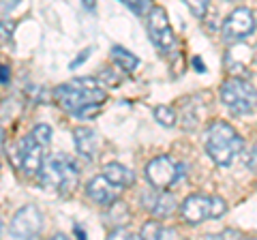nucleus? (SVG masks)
<instances>
[{
    "mask_svg": "<svg viewBox=\"0 0 257 240\" xmlns=\"http://www.w3.org/2000/svg\"><path fill=\"white\" fill-rule=\"evenodd\" d=\"M101 82L94 77H77L69 84H62L58 88H54V101L58 105L73 114H77L88 105H103L107 99V92L99 86Z\"/></svg>",
    "mask_w": 257,
    "mask_h": 240,
    "instance_id": "1",
    "label": "nucleus"
},
{
    "mask_svg": "<svg viewBox=\"0 0 257 240\" xmlns=\"http://www.w3.org/2000/svg\"><path fill=\"white\" fill-rule=\"evenodd\" d=\"M242 150V138L236 129L223 120H214L206 131V153L216 165L227 167L234 163L236 155Z\"/></svg>",
    "mask_w": 257,
    "mask_h": 240,
    "instance_id": "2",
    "label": "nucleus"
},
{
    "mask_svg": "<svg viewBox=\"0 0 257 240\" xmlns=\"http://www.w3.org/2000/svg\"><path fill=\"white\" fill-rule=\"evenodd\" d=\"M39 180H41V185L60 191L62 195H69L77 187L79 172L71 157L54 153L43 161L41 170H39Z\"/></svg>",
    "mask_w": 257,
    "mask_h": 240,
    "instance_id": "3",
    "label": "nucleus"
},
{
    "mask_svg": "<svg viewBox=\"0 0 257 240\" xmlns=\"http://www.w3.org/2000/svg\"><path fill=\"white\" fill-rule=\"evenodd\" d=\"M146 26H148V37L150 41L157 45L161 54L170 56L174 60V67H178V60H182V54L178 52V39H176L170 18L163 7H150L146 15Z\"/></svg>",
    "mask_w": 257,
    "mask_h": 240,
    "instance_id": "4",
    "label": "nucleus"
},
{
    "mask_svg": "<svg viewBox=\"0 0 257 240\" xmlns=\"http://www.w3.org/2000/svg\"><path fill=\"white\" fill-rule=\"evenodd\" d=\"M221 101L231 114L246 116L257 109V90L253 84H248V79L231 75L221 86Z\"/></svg>",
    "mask_w": 257,
    "mask_h": 240,
    "instance_id": "5",
    "label": "nucleus"
},
{
    "mask_svg": "<svg viewBox=\"0 0 257 240\" xmlns=\"http://www.w3.org/2000/svg\"><path fill=\"white\" fill-rule=\"evenodd\" d=\"M255 30V15L248 7H238L223 22V39L227 43H238L251 37Z\"/></svg>",
    "mask_w": 257,
    "mask_h": 240,
    "instance_id": "6",
    "label": "nucleus"
},
{
    "mask_svg": "<svg viewBox=\"0 0 257 240\" xmlns=\"http://www.w3.org/2000/svg\"><path fill=\"white\" fill-rule=\"evenodd\" d=\"M43 146L39 144L35 138H32V133L30 135H24V138L15 144V165L20 167V170L26 174V176H35L39 174V170H41V165H43Z\"/></svg>",
    "mask_w": 257,
    "mask_h": 240,
    "instance_id": "7",
    "label": "nucleus"
},
{
    "mask_svg": "<svg viewBox=\"0 0 257 240\" xmlns=\"http://www.w3.org/2000/svg\"><path fill=\"white\" fill-rule=\"evenodd\" d=\"M178 176H180V167L167 155L155 157L146 165V180L150 182L152 189H167L172 182L178 180Z\"/></svg>",
    "mask_w": 257,
    "mask_h": 240,
    "instance_id": "8",
    "label": "nucleus"
},
{
    "mask_svg": "<svg viewBox=\"0 0 257 240\" xmlns=\"http://www.w3.org/2000/svg\"><path fill=\"white\" fill-rule=\"evenodd\" d=\"M43 229V214L37 206H22L11 221V234L18 238H35Z\"/></svg>",
    "mask_w": 257,
    "mask_h": 240,
    "instance_id": "9",
    "label": "nucleus"
},
{
    "mask_svg": "<svg viewBox=\"0 0 257 240\" xmlns=\"http://www.w3.org/2000/svg\"><path fill=\"white\" fill-rule=\"evenodd\" d=\"M120 191H122V187L114 185L105 174L94 176V178L88 180V185H86L88 199H92L94 204H101V206H114L120 197Z\"/></svg>",
    "mask_w": 257,
    "mask_h": 240,
    "instance_id": "10",
    "label": "nucleus"
},
{
    "mask_svg": "<svg viewBox=\"0 0 257 240\" xmlns=\"http://www.w3.org/2000/svg\"><path fill=\"white\" fill-rule=\"evenodd\" d=\"M251 65H253V47H248L240 41L236 45H231L227 54H225V71L229 75L246 77Z\"/></svg>",
    "mask_w": 257,
    "mask_h": 240,
    "instance_id": "11",
    "label": "nucleus"
},
{
    "mask_svg": "<svg viewBox=\"0 0 257 240\" xmlns=\"http://www.w3.org/2000/svg\"><path fill=\"white\" fill-rule=\"evenodd\" d=\"M142 206L155 214L157 219H167L176 210V197L167 193L165 189L146 191V193H142Z\"/></svg>",
    "mask_w": 257,
    "mask_h": 240,
    "instance_id": "12",
    "label": "nucleus"
},
{
    "mask_svg": "<svg viewBox=\"0 0 257 240\" xmlns=\"http://www.w3.org/2000/svg\"><path fill=\"white\" fill-rule=\"evenodd\" d=\"M180 214L189 225H199L204 219L210 217V195L193 193L182 202Z\"/></svg>",
    "mask_w": 257,
    "mask_h": 240,
    "instance_id": "13",
    "label": "nucleus"
},
{
    "mask_svg": "<svg viewBox=\"0 0 257 240\" xmlns=\"http://www.w3.org/2000/svg\"><path fill=\"white\" fill-rule=\"evenodd\" d=\"M73 142L77 153L86 157V159H94L96 157V148H99V138H96V131L90 127H77L73 131Z\"/></svg>",
    "mask_w": 257,
    "mask_h": 240,
    "instance_id": "14",
    "label": "nucleus"
},
{
    "mask_svg": "<svg viewBox=\"0 0 257 240\" xmlns=\"http://www.w3.org/2000/svg\"><path fill=\"white\" fill-rule=\"evenodd\" d=\"M109 58H111V62L122 71V73H133L135 69L140 67V58L135 54H131L128 50H124L122 45H114L109 50Z\"/></svg>",
    "mask_w": 257,
    "mask_h": 240,
    "instance_id": "15",
    "label": "nucleus"
},
{
    "mask_svg": "<svg viewBox=\"0 0 257 240\" xmlns=\"http://www.w3.org/2000/svg\"><path fill=\"white\" fill-rule=\"evenodd\" d=\"M103 174L107 176V178L114 182V185L118 187H131L133 182H135V174L133 170H128V167L124 165H120V163H107L105 167H103Z\"/></svg>",
    "mask_w": 257,
    "mask_h": 240,
    "instance_id": "16",
    "label": "nucleus"
},
{
    "mask_svg": "<svg viewBox=\"0 0 257 240\" xmlns=\"http://www.w3.org/2000/svg\"><path fill=\"white\" fill-rule=\"evenodd\" d=\"M140 238H150V240H157V238H178V231L170 229V227H163L159 221H148L146 225L142 227Z\"/></svg>",
    "mask_w": 257,
    "mask_h": 240,
    "instance_id": "17",
    "label": "nucleus"
},
{
    "mask_svg": "<svg viewBox=\"0 0 257 240\" xmlns=\"http://www.w3.org/2000/svg\"><path fill=\"white\" fill-rule=\"evenodd\" d=\"M155 118H157V123L159 125H163V127H174L176 125V111L172 107H167V105H157L155 107Z\"/></svg>",
    "mask_w": 257,
    "mask_h": 240,
    "instance_id": "18",
    "label": "nucleus"
},
{
    "mask_svg": "<svg viewBox=\"0 0 257 240\" xmlns=\"http://www.w3.org/2000/svg\"><path fill=\"white\" fill-rule=\"evenodd\" d=\"M118 67L114 65V67H105V69H101V73H99V82L101 84H105V86H118L120 82H122V75L116 71Z\"/></svg>",
    "mask_w": 257,
    "mask_h": 240,
    "instance_id": "19",
    "label": "nucleus"
},
{
    "mask_svg": "<svg viewBox=\"0 0 257 240\" xmlns=\"http://www.w3.org/2000/svg\"><path fill=\"white\" fill-rule=\"evenodd\" d=\"M182 3L189 7V11L195 15L197 20H202L204 15H206V11H208V5H210V0H182Z\"/></svg>",
    "mask_w": 257,
    "mask_h": 240,
    "instance_id": "20",
    "label": "nucleus"
},
{
    "mask_svg": "<svg viewBox=\"0 0 257 240\" xmlns=\"http://www.w3.org/2000/svg\"><path fill=\"white\" fill-rule=\"evenodd\" d=\"M32 138H35L41 146H47L52 142V127L50 125H37L32 129Z\"/></svg>",
    "mask_w": 257,
    "mask_h": 240,
    "instance_id": "21",
    "label": "nucleus"
},
{
    "mask_svg": "<svg viewBox=\"0 0 257 240\" xmlns=\"http://www.w3.org/2000/svg\"><path fill=\"white\" fill-rule=\"evenodd\" d=\"M227 212V204L219 195H210V219H219Z\"/></svg>",
    "mask_w": 257,
    "mask_h": 240,
    "instance_id": "22",
    "label": "nucleus"
},
{
    "mask_svg": "<svg viewBox=\"0 0 257 240\" xmlns=\"http://www.w3.org/2000/svg\"><path fill=\"white\" fill-rule=\"evenodd\" d=\"M124 7H128L133 13H138V15H148L146 9L150 7V0H120ZM150 11V9H148Z\"/></svg>",
    "mask_w": 257,
    "mask_h": 240,
    "instance_id": "23",
    "label": "nucleus"
},
{
    "mask_svg": "<svg viewBox=\"0 0 257 240\" xmlns=\"http://www.w3.org/2000/svg\"><path fill=\"white\" fill-rule=\"evenodd\" d=\"M90 52H92V47H86V50H82V54H79V56H75V58L71 60L69 69H77L79 65H84V62L88 60V56H90Z\"/></svg>",
    "mask_w": 257,
    "mask_h": 240,
    "instance_id": "24",
    "label": "nucleus"
},
{
    "mask_svg": "<svg viewBox=\"0 0 257 240\" xmlns=\"http://www.w3.org/2000/svg\"><path fill=\"white\" fill-rule=\"evenodd\" d=\"M246 165L251 167V170H257V142H255V146L251 148V153H248V157H246Z\"/></svg>",
    "mask_w": 257,
    "mask_h": 240,
    "instance_id": "25",
    "label": "nucleus"
},
{
    "mask_svg": "<svg viewBox=\"0 0 257 240\" xmlns=\"http://www.w3.org/2000/svg\"><path fill=\"white\" fill-rule=\"evenodd\" d=\"M109 238H133V236H131V231H128L126 227H116V229L109 231Z\"/></svg>",
    "mask_w": 257,
    "mask_h": 240,
    "instance_id": "26",
    "label": "nucleus"
},
{
    "mask_svg": "<svg viewBox=\"0 0 257 240\" xmlns=\"http://www.w3.org/2000/svg\"><path fill=\"white\" fill-rule=\"evenodd\" d=\"M18 3H20V0H3V13L9 15V11H13Z\"/></svg>",
    "mask_w": 257,
    "mask_h": 240,
    "instance_id": "27",
    "label": "nucleus"
},
{
    "mask_svg": "<svg viewBox=\"0 0 257 240\" xmlns=\"http://www.w3.org/2000/svg\"><path fill=\"white\" fill-rule=\"evenodd\" d=\"M9 79H11L9 65H3V86H9Z\"/></svg>",
    "mask_w": 257,
    "mask_h": 240,
    "instance_id": "28",
    "label": "nucleus"
},
{
    "mask_svg": "<svg viewBox=\"0 0 257 240\" xmlns=\"http://www.w3.org/2000/svg\"><path fill=\"white\" fill-rule=\"evenodd\" d=\"M82 3H84V7H86L88 11H94L96 9V0H82Z\"/></svg>",
    "mask_w": 257,
    "mask_h": 240,
    "instance_id": "29",
    "label": "nucleus"
},
{
    "mask_svg": "<svg viewBox=\"0 0 257 240\" xmlns=\"http://www.w3.org/2000/svg\"><path fill=\"white\" fill-rule=\"evenodd\" d=\"M193 65H195V69H197V71H202V73L206 71V69H204V65H202V60H197V58H195V60H193Z\"/></svg>",
    "mask_w": 257,
    "mask_h": 240,
    "instance_id": "30",
    "label": "nucleus"
},
{
    "mask_svg": "<svg viewBox=\"0 0 257 240\" xmlns=\"http://www.w3.org/2000/svg\"><path fill=\"white\" fill-rule=\"evenodd\" d=\"M75 234H77V236H82V238H86V231H84L82 227H77V225H75Z\"/></svg>",
    "mask_w": 257,
    "mask_h": 240,
    "instance_id": "31",
    "label": "nucleus"
},
{
    "mask_svg": "<svg viewBox=\"0 0 257 240\" xmlns=\"http://www.w3.org/2000/svg\"><path fill=\"white\" fill-rule=\"evenodd\" d=\"M227 3H234V0H227Z\"/></svg>",
    "mask_w": 257,
    "mask_h": 240,
    "instance_id": "32",
    "label": "nucleus"
}]
</instances>
